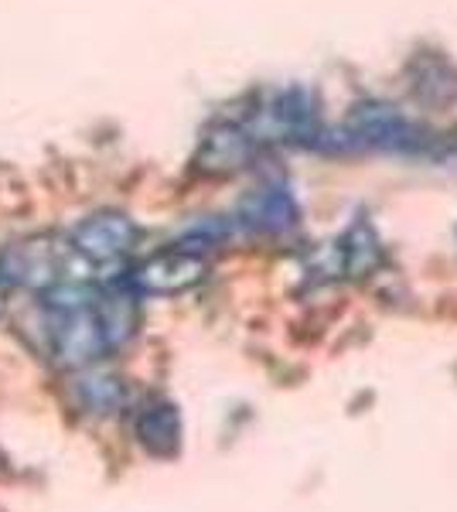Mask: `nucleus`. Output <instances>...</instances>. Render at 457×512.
<instances>
[{
  "mask_svg": "<svg viewBox=\"0 0 457 512\" xmlns=\"http://www.w3.org/2000/svg\"><path fill=\"white\" fill-rule=\"evenodd\" d=\"M134 437L151 458H174L181 451V414L171 400H147L134 417Z\"/></svg>",
  "mask_w": 457,
  "mask_h": 512,
  "instance_id": "nucleus-9",
  "label": "nucleus"
},
{
  "mask_svg": "<svg viewBox=\"0 0 457 512\" xmlns=\"http://www.w3.org/2000/svg\"><path fill=\"white\" fill-rule=\"evenodd\" d=\"M96 308H99V318H103L106 338H110V349H123V345L137 335L140 294L127 284V277H123L120 284H110L96 294Z\"/></svg>",
  "mask_w": 457,
  "mask_h": 512,
  "instance_id": "nucleus-10",
  "label": "nucleus"
},
{
  "mask_svg": "<svg viewBox=\"0 0 457 512\" xmlns=\"http://www.w3.org/2000/svg\"><path fill=\"white\" fill-rule=\"evenodd\" d=\"M335 274L348 277V280H365L372 277L386 260V250H382V239L376 233L369 219H355L352 226L345 229L342 239L335 243Z\"/></svg>",
  "mask_w": 457,
  "mask_h": 512,
  "instance_id": "nucleus-8",
  "label": "nucleus"
},
{
  "mask_svg": "<svg viewBox=\"0 0 457 512\" xmlns=\"http://www.w3.org/2000/svg\"><path fill=\"white\" fill-rule=\"evenodd\" d=\"M236 219L256 236H280L297 226V202L284 185H260L239 202Z\"/></svg>",
  "mask_w": 457,
  "mask_h": 512,
  "instance_id": "nucleus-7",
  "label": "nucleus"
},
{
  "mask_svg": "<svg viewBox=\"0 0 457 512\" xmlns=\"http://www.w3.org/2000/svg\"><path fill=\"white\" fill-rule=\"evenodd\" d=\"M342 151H389L406 158H427L437 151V137L423 130L420 123L403 117L389 103H359L348 113L342 134L335 137Z\"/></svg>",
  "mask_w": 457,
  "mask_h": 512,
  "instance_id": "nucleus-1",
  "label": "nucleus"
},
{
  "mask_svg": "<svg viewBox=\"0 0 457 512\" xmlns=\"http://www.w3.org/2000/svg\"><path fill=\"white\" fill-rule=\"evenodd\" d=\"M4 308H7V287L0 284V315H4Z\"/></svg>",
  "mask_w": 457,
  "mask_h": 512,
  "instance_id": "nucleus-13",
  "label": "nucleus"
},
{
  "mask_svg": "<svg viewBox=\"0 0 457 512\" xmlns=\"http://www.w3.org/2000/svg\"><path fill=\"white\" fill-rule=\"evenodd\" d=\"M137 222L123 212H96V216L82 219L76 229L69 233V246L76 250L82 260L89 263H113L123 260L137 246Z\"/></svg>",
  "mask_w": 457,
  "mask_h": 512,
  "instance_id": "nucleus-6",
  "label": "nucleus"
},
{
  "mask_svg": "<svg viewBox=\"0 0 457 512\" xmlns=\"http://www.w3.org/2000/svg\"><path fill=\"white\" fill-rule=\"evenodd\" d=\"M410 82L420 103L447 106L457 99V69L440 55H420L417 65L410 69Z\"/></svg>",
  "mask_w": 457,
  "mask_h": 512,
  "instance_id": "nucleus-12",
  "label": "nucleus"
},
{
  "mask_svg": "<svg viewBox=\"0 0 457 512\" xmlns=\"http://www.w3.org/2000/svg\"><path fill=\"white\" fill-rule=\"evenodd\" d=\"M72 403L82 414L93 417H113L127 407V383L113 373H99V369H79L72 379Z\"/></svg>",
  "mask_w": 457,
  "mask_h": 512,
  "instance_id": "nucleus-11",
  "label": "nucleus"
},
{
  "mask_svg": "<svg viewBox=\"0 0 457 512\" xmlns=\"http://www.w3.org/2000/svg\"><path fill=\"white\" fill-rule=\"evenodd\" d=\"M209 277V260L195 246H168L157 250L154 256L140 260L127 274V284L134 287L140 297H174L195 291L202 280Z\"/></svg>",
  "mask_w": 457,
  "mask_h": 512,
  "instance_id": "nucleus-4",
  "label": "nucleus"
},
{
  "mask_svg": "<svg viewBox=\"0 0 457 512\" xmlns=\"http://www.w3.org/2000/svg\"><path fill=\"white\" fill-rule=\"evenodd\" d=\"M246 127L253 130V137L260 140V144L263 140H277V144L321 147V140H324L318 103H314V96L301 86L273 93Z\"/></svg>",
  "mask_w": 457,
  "mask_h": 512,
  "instance_id": "nucleus-2",
  "label": "nucleus"
},
{
  "mask_svg": "<svg viewBox=\"0 0 457 512\" xmlns=\"http://www.w3.org/2000/svg\"><path fill=\"white\" fill-rule=\"evenodd\" d=\"M260 151V140L246 123L219 120L205 130L202 144L195 151V171L205 178H229L249 168V161Z\"/></svg>",
  "mask_w": 457,
  "mask_h": 512,
  "instance_id": "nucleus-5",
  "label": "nucleus"
},
{
  "mask_svg": "<svg viewBox=\"0 0 457 512\" xmlns=\"http://www.w3.org/2000/svg\"><path fill=\"white\" fill-rule=\"evenodd\" d=\"M62 267L65 253L55 236H24L0 250V284L7 291L18 287V291L48 294L65 280Z\"/></svg>",
  "mask_w": 457,
  "mask_h": 512,
  "instance_id": "nucleus-3",
  "label": "nucleus"
}]
</instances>
